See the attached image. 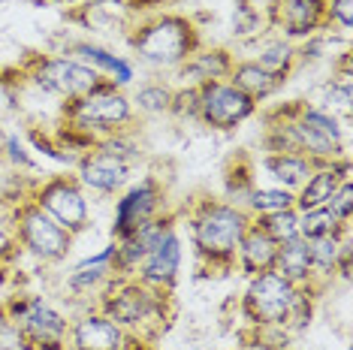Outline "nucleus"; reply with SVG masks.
Here are the masks:
<instances>
[{
    "label": "nucleus",
    "instance_id": "f257e3e1",
    "mask_svg": "<svg viewBox=\"0 0 353 350\" xmlns=\"http://www.w3.org/2000/svg\"><path fill=\"white\" fill-rule=\"evenodd\" d=\"M251 227L248 214L230 203H208L194 218V248L212 262H227L236 257L245 229Z\"/></svg>",
    "mask_w": 353,
    "mask_h": 350
},
{
    "label": "nucleus",
    "instance_id": "f03ea898",
    "mask_svg": "<svg viewBox=\"0 0 353 350\" xmlns=\"http://www.w3.org/2000/svg\"><path fill=\"white\" fill-rule=\"evenodd\" d=\"M133 52L154 67H181L196 52V30L188 19L166 15L133 37Z\"/></svg>",
    "mask_w": 353,
    "mask_h": 350
},
{
    "label": "nucleus",
    "instance_id": "7ed1b4c3",
    "mask_svg": "<svg viewBox=\"0 0 353 350\" xmlns=\"http://www.w3.org/2000/svg\"><path fill=\"white\" fill-rule=\"evenodd\" d=\"M302 290L281 278L275 269L260 272L251 278L245 293V311L254 323L260 326H290V317L296 311Z\"/></svg>",
    "mask_w": 353,
    "mask_h": 350
},
{
    "label": "nucleus",
    "instance_id": "20e7f679",
    "mask_svg": "<svg viewBox=\"0 0 353 350\" xmlns=\"http://www.w3.org/2000/svg\"><path fill=\"white\" fill-rule=\"evenodd\" d=\"M103 314L112 317L124 332H139L151 320H163V293L142 281H121L106 290Z\"/></svg>",
    "mask_w": 353,
    "mask_h": 350
},
{
    "label": "nucleus",
    "instance_id": "39448f33",
    "mask_svg": "<svg viewBox=\"0 0 353 350\" xmlns=\"http://www.w3.org/2000/svg\"><path fill=\"white\" fill-rule=\"evenodd\" d=\"M6 314H10V323L19 326L21 336L28 338L30 350H67L70 320L49 302L39 296L19 299L6 308Z\"/></svg>",
    "mask_w": 353,
    "mask_h": 350
},
{
    "label": "nucleus",
    "instance_id": "423d86ee",
    "mask_svg": "<svg viewBox=\"0 0 353 350\" xmlns=\"http://www.w3.org/2000/svg\"><path fill=\"white\" fill-rule=\"evenodd\" d=\"M67 115H70V124L85 133H94V130L109 133L133 118V103L121 94V88H115L112 82H100L85 97L70 103Z\"/></svg>",
    "mask_w": 353,
    "mask_h": 350
},
{
    "label": "nucleus",
    "instance_id": "0eeeda50",
    "mask_svg": "<svg viewBox=\"0 0 353 350\" xmlns=\"http://www.w3.org/2000/svg\"><path fill=\"white\" fill-rule=\"evenodd\" d=\"M256 100L239 91L232 82H205L199 85V112L196 118L212 130H232L254 115Z\"/></svg>",
    "mask_w": 353,
    "mask_h": 350
},
{
    "label": "nucleus",
    "instance_id": "6e6552de",
    "mask_svg": "<svg viewBox=\"0 0 353 350\" xmlns=\"http://www.w3.org/2000/svg\"><path fill=\"white\" fill-rule=\"evenodd\" d=\"M19 236L25 242V248L34 254V257L46 260V262H58L67 257L70 245H73V236L63 229L58 220H52L39 205H28L19 214Z\"/></svg>",
    "mask_w": 353,
    "mask_h": 350
},
{
    "label": "nucleus",
    "instance_id": "1a4fd4ad",
    "mask_svg": "<svg viewBox=\"0 0 353 350\" xmlns=\"http://www.w3.org/2000/svg\"><path fill=\"white\" fill-rule=\"evenodd\" d=\"M34 82L46 94H54V97L73 103L79 97H85L88 91H94L100 85V76L73 58H46L34 70Z\"/></svg>",
    "mask_w": 353,
    "mask_h": 350
},
{
    "label": "nucleus",
    "instance_id": "9d476101",
    "mask_svg": "<svg viewBox=\"0 0 353 350\" xmlns=\"http://www.w3.org/2000/svg\"><path fill=\"white\" fill-rule=\"evenodd\" d=\"M37 205L49 214L52 220H58L70 236L82 233L88 227V200H85L82 187L70 178H52L49 185L39 187Z\"/></svg>",
    "mask_w": 353,
    "mask_h": 350
},
{
    "label": "nucleus",
    "instance_id": "9b49d317",
    "mask_svg": "<svg viewBox=\"0 0 353 350\" xmlns=\"http://www.w3.org/2000/svg\"><path fill=\"white\" fill-rule=\"evenodd\" d=\"M160 209V187L154 178H142L139 185H133L115 205V224H112V236L115 242L133 236L139 227H145L148 220L157 218Z\"/></svg>",
    "mask_w": 353,
    "mask_h": 350
},
{
    "label": "nucleus",
    "instance_id": "f8f14e48",
    "mask_svg": "<svg viewBox=\"0 0 353 350\" xmlns=\"http://www.w3.org/2000/svg\"><path fill=\"white\" fill-rule=\"evenodd\" d=\"M127 336L130 332L103 311H85L70 323L67 350H127Z\"/></svg>",
    "mask_w": 353,
    "mask_h": 350
},
{
    "label": "nucleus",
    "instance_id": "ddd939ff",
    "mask_svg": "<svg viewBox=\"0 0 353 350\" xmlns=\"http://www.w3.org/2000/svg\"><path fill=\"white\" fill-rule=\"evenodd\" d=\"M181 269V238L175 236V229H170L160 242L145 254V260L139 262V281L148 284V287H172L175 284V275Z\"/></svg>",
    "mask_w": 353,
    "mask_h": 350
},
{
    "label": "nucleus",
    "instance_id": "4468645a",
    "mask_svg": "<svg viewBox=\"0 0 353 350\" xmlns=\"http://www.w3.org/2000/svg\"><path fill=\"white\" fill-rule=\"evenodd\" d=\"M130 178V163L118 161V157L106 154V151L94 148L79 161V181L85 187L97 190V194H115L121 190Z\"/></svg>",
    "mask_w": 353,
    "mask_h": 350
},
{
    "label": "nucleus",
    "instance_id": "2eb2a0df",
    "mask_svg": "<svg viewBox=\"0 0 353 350\" xmlns=\"http://www.w3.org/2000/svg\"><path fill=\"white\" fill-rule=\"evenodd\" d=\"M341 181H350V163L347 157H339V161L320 166L308 175V181L299 187V194H296V212H308V209H320V205L329 203V196L335 194V187L341 185Z\"/></svg>",
    "mask_w": 353,
    "mask_h": 350
},
{
    "label": "nucleus",
    "instance_id": "dca6fc26",
    "mask_svg": "<svg viewBox=\"0 0 353 350\" xmlns=\"http://www.w3.org/2000/svg\"><path fill=\"white\" fill-rule=\"evenodd\" d=\"M67 58H73L79 63H85V67H91L94 73L100 79L109 76V82L115 88H124L133 82V67L127 63L124 58H118V54H112L106 49H100V45H91V43H79L70 49Z\"/></svg>",
    "mask_w": 353,
    "mask_h": 350
},
{
    "label": "nucleus",
    "instance_id": "f3484780",
    "mask_svg": "<svg viewBox=\"0 0 353 350\" xmlns=\"http://www.w3.org/2000/svg\"><path fill=\"white\" fill-rule=\"evenodd\" d=\"M239 262H242L245 272L251 275H260V272H269L275 269V257H278V245L263 233L256 224H251L245 229L242 242H239Z\"/></svg>",
    "mask_w": 353,
    "mask_h": 350
},
{
    "label": "nucleus",
    "instance_id": "a211bd4d",
    "mask_svg": "<svg viewBox=\"0 0 353 350\" xmlns=\"http://www.w3.org/2000/svg\"><path fill=\"white\" fill-rule=\"evenodd\" d=\"M230 70H232L230 54L223 49H212L203 54H190L181 63V79L188 82V88H199L205 82H223V79H230Z\"/></svg>",
    "mask_w": 353,
    "mask_h": 350
},
{
    "label": "nucleus",
    "instance_id": "6ab92c4d",
    "mask_svg": "<svg viewBox=\"0 0 353 350\" xmlns=\"http://www.w3.org/2000/svg\"><path fill=\"white\" fill-rule=\"evenodd\" d=\"M266 172L272 175V178L278 181L284 190H296L302 187L305 181H308V175L317 169L314 163L308 161L305 154H296V151H275V154L266 157Z\"/></svg>",
    "mask_w": 353,
    "mask_h": 350
},
{
    "label": "nucleus",
    "instance_id": "aec40b11",
    "mask_svg": "<svg viewBox=\"0 0 353 350\" xmlns=\"http://www.w3.org/2000/svg\"><path fill=\"white\" fill-rule=\"evenodd\" d=\"M230 82L236 85L239 91H245L251 100H266V97H272V94L278 91L281 85H284V79L272 76L269 70H263L256 61H245V63H232Z\"/></svg>",
    "mask_w": 353,
    "mask_h": 350
},
{
    "label": "nucleus",
    "instance_id": "412c9836",
    "mask_svg": "<svg viewBox=\"0 0 353 350\" xmlns=\"http://www.w3.org/2000/svg\"><path fill=\"white\" fill-rule=\"evenodd\" d=\"M275 272L281 278H287L290 284L302 287L311 278V254L305 238H290V242L278 245V257H275Z\"/></svg>",
    "mask_w": 353,
    "mask_h": 350
},
{
    "label": "nucleus",
    "instance_id": "4be33fe9",
    "mask_svg": "<svg viewBox=\"0 0 353 350\" xmlns=\"http://www.w3.org/2000/svg\"><path fill=\"white\" fill-rule=\"evenodd\" d=\"M326 12L323 0H284V34L287 37H308L317 30Z\"/></svg>",
    "mask_w": 353,
    "mask_h": 350
},
{
    "label": "nucleus",
    "instance_id": "5701e85b",
    "mask_svg": "<svg viewBox=\"0 0 353 350\" xmlns=\"http://www.w3.org/2000/svg\"><path fill=\"white\" fill-rule=\"evenodd\" d=\"M341 233H329V236H320V238H311L308 242V254H311V275H332L339 269V260H341Z\"/></svg>",
    "mask_w": 353,
    "mask_h": 350
},
{
    "label": "nucleus",
    "instance_id": "b1692460",
    "mask_svg": "<svg viewBox=\"0 0 353 350\" xmlns=\"http://www.w3.org/2000/svg\"><path fill=\"white\" fill-rule=\"evenodd\" d=\"M248 209H251L256 218L263 214H275V212H284V209H293L296 205V196L293 190H284V187H254L248 194Z\"/></svg>",
    "mask_w": 353,
    "mask_h": 350
},
{
    "label": "nucleus",
    "instance_id": "393cba45",
    "mask_svg": "<svg viewBox=\"0 0 353 350\" xmlns=\"http://www.w3.org/2000/svg\"><path fill=\"white\" fill-rule=\"evenodd\" d=\"M347 229V224H341L326 205L320 209H308V212H299V238L311 242V238H320V236H329V233H341Z\"/></svg>",
    "mask_w": 353,
    "mask_h": 350
},
{
    "label": "nucleus",
    "instance_id": "a878e982",
    "mask_svg": "<svg viewBox=\"0 0 353 350\" xmlns=\"http://www.w3.org/2000/svg\"><path fill=\"white\" fill-rule=\"evenodd\" d=\"M256 227L275 245H284V242H290V238H299V212L284 209L275 214H263V218H256Z\"/></svg>",
    "mask_w": 353,
    "mask_h": 350
},
{
    "label": "nucleus",
    "instance_id": "bb28decb",
    "mask_svg": "<svg viewBox=\"0 0 353 350\" xmlns=\"http://www.w3.org/2000/svg\"><path fill=\"white\" fill-rule=\"evenodd\" d=\"M130 103L142 115H163V112H170V106H172V91L166 85L151 82V85H142L139 91L133 94Z\"/></svg>",
    "mask_w": 353,
    "mask_h": 350
},
{
    "label": "nucleus",
    "instance_id": "cd10ccee",
    "mask_svg": "<svg viewBox=\"0 0 353 350\" xmlns=\"http://www.w3.org/2000/svg\"><path fill=\"white\" fill-rule=\"evenodd\" d=\"M256 63H260L263 70H269L272 76L287 79V73H290V63H293V49L287 43H269L266 49L256 54Z\"/></svg>",
    "mask_w": 353,
    "mask_h": 350
},
{
    "label": "nucleus",
    "instance_id": "c85d7f7f",
    "mask_svg": "<svg viewBox=\"0 0 353 350\" xmlns=\"http://www.w3.org/2000/svg\"><path fill=\"white\" fill-rule=\"evenodd\" d=\"M326 209L335 214V218L341 220V224H347L350 214H353V181H341L339 187H335V194L329 196Z\"/></svg>",
    "mask_w": 353,
    "mask_h": 350
},
{
    "label": "nucleus",
    "instance_id": "c756f323",
    "mask_svg": "<svg viewBox=\"0 0 353 350\" xmlns=\"http://www.w3.org/2000/svg\"><path fill=\"white\" fill-rule=\"evenodd\" d=\"M329 109H341L344 115L350 112V100H353V85H350V73H341L339 79H332V85H329Z\"/></svg>",
    "mask_w": 353,
    "mask_h": 350
},
{
    "label": "nucleus",
    "instance_id": "7c9ffc66",
    "mask_svg": "<svg viewBox=\"0 0 353 350\" xmlns=\"http://www.w3.org/2000/svg\"><path fill=\"white\" fill-rule=\"evenodd\" d=\"M0 350H30L28 338L21 336V329L15 323H6L0 332Z\"/></svg>",
    "mask_w": 353,
    "mask_h": 350
},
{
    "label": "nucleus",
    "instance_id": "2f4dec72",
    "mask_svg": "<svg viewBox=\"0 0 353 350\" xmlns=\"http://www.w3.org/2000/svg\"><path fill=\"white\" fill-rule=\"evenodd\" d=\"M3 148H6V154H10V161H12V163L34 166V157H30L28 151H25V145H21V142H19V136H6Z\"/></svg>",
    "mask_w": 353,
    "mask_h": 350
},
{
    "label": "nucleus",
    "instance_id": "473e14b6",
    "mask_svg": "<svg viewBox=\"0 0 353 350\" xmlns=\"http://www.w3.org/2000/svg\"><path fill=\"white\" fill-rule=\"evenodd\" d=\"M353 0H332V19L341 25V30H350L353 25Z\"/></svg>",
    "mask_w": 353,
    "mask_h": 350
},
{
    "label": "nucleus",
    "instance_id": "72a5a7b5",
    "mask_svg": "<svg viewBox=\"0 0 353 350\" xmlns=\"http://www.w3.org/2000/svg\"><path fill=\"white\" fill-rule=\"evenodd\" d=\"M12 251V238L3 233V229H0V257H6V254Z\"/></svg>",
    "mask_w": 353,
    "mask_h": 350
},
{
    "label": "nucleus",
    "instance_id": "f704fd0d",
    "mask_svg": "<svg viewBox=\"0 0 353 350\" xmlns=\"http://www.w3.org/2000/svg\"><path fill=\"white\" fill-rule=\"evenodd\" d=\"M6 323H10V314H6V308L0 305V332H3V326H6Z\"/></svg>",
    "mask_w": 353,
    "mask_h": 350
},
{
    "label": "nucleus",
    "instance_id": "c9c22d12",
    "mask_svg": "<svg viewBox=\"0 0 353 350\" xmlns=\"http://www.w3.org/2000/svg\"><path fill=\"white\" fill-rule=\"evenodd\" d=\"M142 350H157V347H151V344H145V347H142Z\"/></svg>",
    "mask_w": 353,
    "mask_h": 350
}]
</instances>
